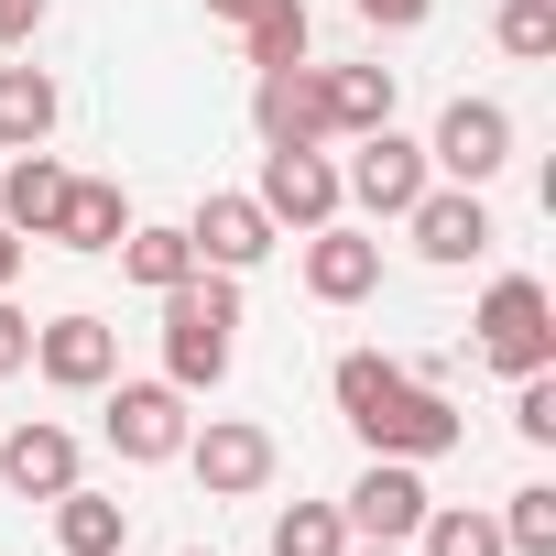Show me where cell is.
Here are the masks:
<instances>
[{
  "mask_svg": "<svg viewBox=\"0 0 556 556\" xmlns=\"http://www.w3.org/2000/svg\"><path fill=\"white\" fill-rule=\"evenodd\" d=\"M328 393H339V415H350V437L371 447V458H447L458 437H469V415L426 382V371H404V361H382V350H350L339 371H328Z\"/></svg>",
  "mask_w": 556,
  "mask_h": 556,
  "instance_id": "1",
  "label": "cell"
},
{
  "mask_svg": "<svg viewBox=\"0 0 556 556\" xmlns=\"http://www.w3.org/2000/svg\"><path fill=\"white\" fill-rule=\"evenodd\" d=\"M229 350H240V273L197 262L186 285H164V382L175 393H218Z\"/></svg>",
  "mask_w": 556,
  "mask_h": 556,
  "instance_id": "2",
  "label": "cell"
},
{
  "mask_svg": "<svg viewBox=\"0 0 556 556\" xmlns=\"http://www.w3.org/2000/svg\"><path fill=\"white\" fill-rule=\"evenodd\" d=\"M469 328H480V361H491V371H513V382H523V371H556V295L534 285V273H502Z\"/></svg>",
  "mask_w": 556,
  "mask_h": 556,
  "instance_id": "3",
  "label": "cell"
},
{
  "mask_svg": "<svg viewBox=\"0 0 556 556\" xmlns=\"http://www.w3.org/2000/svg\"><path fill=\"white\" fill-rule=\"evenodd\" d=\"M175 458L197 469V491H207V502H251V491H273V469H285L273 426H251V415H207V426H186V447H175Z\"/></svg>",
  "mask_w": 556,
  "mask_h": 556,
  "instance_id": "4",
  "label": "cell"
},
{
  "mask_svg": "<svg viewBox=\"0 0 556 556\" xmlns=\"http://www.w3.org/2000/svg\"><path fill=\"white\" fill-rule=\"evenodd\" d=\"M426 186H437V164H426V142H404L393 121H382V131H361V142H350V164H339V197H350V207H371V218H404Z\"/></svg>",
  "mask_w": 556,
  "mask_h": 556,
  "instance_id": "5",
  "label": "cell"
},
{
  "mask_svg": "<svg viewBox=\"0 0 556 556\" xmlns=\"http://www.w3.org/2000/svg\"><path fill=\"white\" fill-rule=\"evenodd\" d=\"M99 393H110V404H99V426H110V447H121L131 469H164V458L186 447V426H197L175 382H121V371H110Z\"/></svg>",
  "mask_w": 556,
  "mask_h": 556,
  "instance_id": "6",
  "label": "cell"
},
{
  "mask_svg": "<svg viewBox=\"0 0 556 556\" xmlns=\"http://www.w3.org/2000/svg\"><path fill=\"white\" fill-rule=\"evenodd\" d=\"M251 197H262V218H273V229H328V218L350 207V197H339V153H328V142L262 153V186H251Z\"/></svg>",
  "mask_w": 556,
  "mask_h": 556,
  "instance_id": "7",
  "label": "cell"
},
{
  "mask_svg": "<svg viewBox=\"0 0 556 556\" xmlns=\"http://www.w3.org/2000/svg\"><path fill=\"white\" fill-rule=\"evenodd\" d=\"M426 164H437L447 186H491V175L513 164V110H502V99H447Z\"/></svg>",
  "mask_w": 556,
  "mask_h": 556,
  "instance_id": "8",
  "label": "cell"
},
{
  "mask_svg": "<svg viewBox=\"0 0 556 556\" xmlns=\"http://www.w3.org/2000/svg\"><path fill=\"white\" fill-rule=\"evenodd\" d=\"M426 502H437V491H426V469H415V458H371V469L350 480V502H339V513H350V534H371V545H415Z\"/></svg>",
  "mask_w": 556,
  "mask_h": 556,
  "instance_id": "9",
  "label": "cell"
},
{
  "mask_svg": "<svg viewBox=\"0 0 556 556\" xmlns=\"http://www.w3.org/2000/svg\"><path fill=\"white\" fill-rule=\"evenodd\" d=\"M251 131H262V153L328 142V77L317 66H262L251 77Z\"/></svg>",
  "mask_w": 556,
  "mask_h": 556,
  "instance_id": "10",
  "label": "cell"
},
{
  "mask_svg": "<svg viewBox=\"0 0 556 556\" xmlns=\"http://www.w3.org/2000/svg\"><path fill=\"white\" fill-rule=\"evenodd\" d=\"M404 229H415V251H426L437 273H458V262L491 251V207H480V186H426V197L404 207Z\"/></svg>",
  "mask_w": 556,
  "mask_h": 556,
  "instance_id": "11",
  "label": "cell"
},
{
  "mask_svg": "<svg viewBox=\"0 0 556 556\" xmlns=\"http://www.w3.org/2000/svg\"><path fill=\"white\" fill-rule=\"evenodd\" d=\"M34 371H45L55 393H99V382L121 371V328H110V317H45V328H34Z\"/></svg>",
  "mask_w": 556,
  "mask_h": 556,
  "instance_id": "12",
  "label": "cell"
},
{
  "mask_svg": "<svg viewBox=\"0 0 556 556\" xmlns=\"http://www.w3.org/2000/svg\"><path fill=\"white\" fill-rule=\"evenodd\" d=\"M371 285H382V240H371V229H350V218L306 229V295H317V306H361Z\"/></svg>",
  "mask_w": 556,
  "mask_h": 556,
  "instance_id": "13",
  "label": "cell"
},
{
  "mask_svg": "<svg viewBox=\"0 0 556 556\" xmlns=\"http://www.w3.org/2000/svg\"><path fill=\"white\" fill-rule=\"evenodd\" d=\"M186 240H197V262H207V273H251L285 229L262 218V197H207V207L186 218Z\"/></svg>",
  "mask_w": 556,
  "mask_h": 556,
  "instance_id": "14",
  "label": "cell"
},
{
  "mask_svg": "<svg viewBox=\"0 0 556 556\" xmlns=\"http://www.w3.org/2000/svg\"><path fill=\"white\" fill-rule=\"evenodd\" d=\"M66 480H77V437H66V426H12V437H0V491L55 502Z\"/></svg>",
  "mask_w": 556,
  "mask_h": 556,
  "instance_id": "15",
  "label": "cell"
},
{
  "mask_svg": "<svg viewBox=\"0 0 556 556\" xmlns=\"http://www.w3.org/2000/svg\"><path fill=\"white\" fill-rule=\"evenodd\" d=\"M121 229H131V197H121L110 175H66V207H55L45 240H66V251H121Z\"/></svg>",
  "mask_w": 556,
  "mask_h": 556,
  "instance_id": "16",
  "label": "cell"
},
{
  "mask_svg": "<svg viewBox=\"0 0 556 556\" xmlns=\"http://www.w3.org/2000/svg\"><path fill=\"white\" fill-rule=\"evenodd\" d=\"M55 207H66V164H55L45 142L0 164V218H12L23 240H45V229H55Z\"/></svg>",
  "mask_w": 556,
  "mask_h": 556,
  "instance_id": "17",
  "label": "cell"
},
{
  "mask_svg": "<svg viewBox=\"0 0 556 556\" xmlns=\"http://www.w3.org/2000/svg\"><path fill=\"white\" fill-rule=\"evenodd\" d=\"M55 545H66V556H121V545H131V502L66 480V491H55Z\"/></svg>",
  "mask_w": 556,
  "mask_h": 556,
  "instance_id": "18",
  "label": "cell"
},
{
  "mask_svg": "<svg viewBox=\"0 0 556 556\" xmlns=\"http://www.w3.org/2000/svg\"><path fill=\"white\" fill-rule=\"evenodd\" d=\"M55 121H66V99H55V77H45V66H0V153L55 142Z\"/></svg>",
  "mask_w": 556,
  "mask_h": 556,
  "instance_id": "19",
  "label": "cell"
},
{
  "mask_svg": "<svg viewBox=\"0 0 556 556\" xmlns=\"http://www.w3.org/2000/svg\"><path fill=\"white\" fill-rule=\"evenodd\" d=\"M328 77V142H361L393 121V66H317Z\"/></svg>",
  "mask_w": 556,
  "mask_h": 556,
  "instance_id": "20",
  "label": "cell"
},
{
  "mask_svg": "<svg viewBox=\"0 0 556 556\" xmlns=\"http://www.w3.org/2000/svg\"><path fill=\"white\" fill-rule=\"evenodd\" d=\"M415 556H513V545H502V523H491L480 502H426Z\"/></svg>",
  "mask_w": 556,
  "mask_h": 556,
  "instance_id": "21",
  "label": "cell"
},
{
  "mask_svg": "<svg viewBox=\"0 0 556 556\" xmlns=\"http://www.w3.org/2000/svg\"><path fill=\"white\" fill-rule=\"evenodd\" d=\"M121 273H131L142 295H164V285H186V273H197V240H186V229H142V218H131V229H121Z\"/></svg>",
  "mask_w": 556,
  "mask_h": 556,
  "instance_id": "22",
  "label": "cell"
},
{
  "mask_svg": "<svg viewBox=\"0 0 556 556\" xmlns=\"http://www.w3.org/2000/svg\"><path fill=\"white\" fill-rule=\"evenodd\" d=\"M306 45H317L306 0H273V12H251V23H240V55H251V77H262V66H306Z\"/></svg>",
  "mask_w": 556,
  "mask_h": 556,
  "instance_id": "23",
  "label": "cell"
},
{
  "mask_svg": "<svg viewBox=\"0 0 556 556\" xmlns=\"http://www.w3.org/2000/svg\"><path fill=\"white\" fill-rule=\"evenodd\" d=\"M273 556H350V513H339V502H295V513H273Z\"/></svg>",
  "mask_w": 556,
  "mask_h": 556,
  "instance_id": "24",
  "label": "cell"
},
{
  "mask_svg": "<svg viewBox=\"0 0 556 556\" xmlns=\"http://www.w3.org/2000/svg\"><path fill=\"white\" fill-rule=\"evenodd\" d=\"M491 523H502V545H513V556H556V480H523Z\"/></svg>",
  "mask_w": 556,
  "mask_h": 556,
  "instance_id": "25",
  "label": "cell"
},
{
  "mask_svg": "<svg viewBox=\"0 0 556 556\" xmlns=\"http://www.w3.org/2000/svg\"><path fill=\"white\" fill-rule=\"evenodd\" d=\"M491 45H502L513 66H545V55H556V0H502V12H491Z\"/></svg>",
  "mask_w": 556,
  "mask_h": 556,
  "instance_id": "26",
  "label": "cell"
},
{
  "mask_svg": "<svg viewBox=\"0 0 556 556\" xmlns=\"http://www.w3.org/2000/svg\"><path fill=\"white\" fill-rule=\"evenodd\" d=\"M513 437L523 447H556V371H523L513 382Z\"/></svg>",
  "mask_w": 556,
  "mask_h": 556,
  "instance_id": "27",
  "label": "cell"
},
{
  "mask_svg": "<svg viewBox=\"0 0 556 556\" xmlns=\"http://www.w3.org/2000/svg\"><path fill=\"white\" fill-rule=\"evenodd\" d=\"M12 371H34V317L0 295V382H12Z\"/></svg>",
  "mask_w": 556,
  "mask_h": 556,
  "instance_id": "28",
  "label": "cell"
},
{
  "mask_svg": "<svg viewBox=\"0 0 556 556\" xmlns=\"http://www.w3.org/2000/svg\"><path fill=\"white\" fill-rule=\"evenodd\" d=\"M350 12H361V23H371V34H415V23H426V12H437V0H350Z\"/></svg>",
  "mask_w": 556,
  "mask_h": 556,
  "instance_id": "29",
  "label": "cell"
},
{
  "mask_svg": "<svg viewBox=\"0 0 556 556\" xmlns=\"http://www.w3.org/2000/svg\"><path fill=\"white\" fill-rule=\"evenodd\" d=\"M45 12H55V0H0V45H12V55H23V45L45 34Z\"/></svg>",
  "mask_w": 556,
  "mask_h": 556,
  "instance_id": "30",
  "label": "cell"
},
{
  "mask_svg": "<svg viewBox=\"0 0 556 556\" xmlns=\"http://www.w3.org/2000/svg\"><path fill=\"white\" fill-rule=\"evenodd\" d=\"M23 251H34V240H23L12 218H0V295H12V273H23Z\"/></svg>",
  "mask_w": 556,
  "mask_h": 556,
  "instance_id": "31",
  "label": "cell"
},
{
  "mask_svg": "<svg viewBox=\"0 0 556 556\" xmlns=\"http://www.w3.org/2000/svg\"><path fill=\"white\" fill-rule=\"evenodd\" d=\"M207 12H218V23H251V12H273V0H207Z\"/></svg>",
  "mask_w": 556,
  "mask_h": 556,
  "instance_id": "32",
  "label": "cell"
},
{
  "mask_svg": "<svg viewBox=\"0 0 556 556\" xmlns=\"http://www.w3.org/2000/svg\"><path fill=\"white\" fill-rule=\"evenodd\" d=\"M350 556H415V545H371V534H350Z\"/></svg>",
  "mask_w": 556,
  "mask_h": 556,
  "instance_id": "33",
  "label": "cell"
},
{
  "mask_svg": "<svg viewBox=\"0 0 556 556\" xmlns=\"http://www.w3.org/2000/svg\"><path fill=\"white\" fill-rule=\"evenodd\" d=\"M186 556H207V545H186Z\"/></svg>",
  "mask_w": 556,
  "mask_h": 556,
  "instance_id": "34",
  "label": "cell"
}]
</instances>
